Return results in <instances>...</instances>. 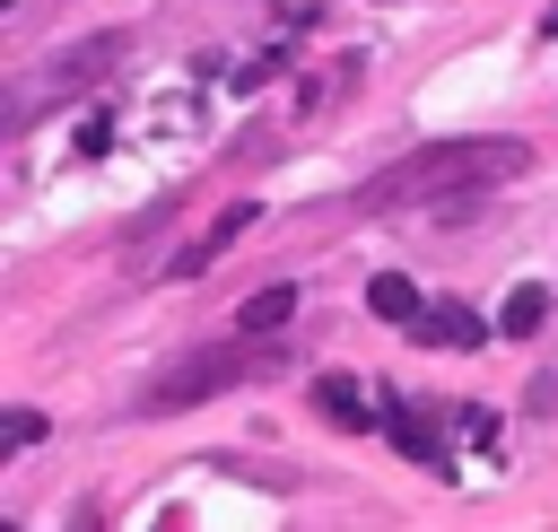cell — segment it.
Returning a JSON list of instances; mask_svg holds the SVG:
<instances>
[{"label":"cell","mask_w":558,"mask_h":532,"mask_svg":"<svg viewBox=\"0 0 558 532\" xmlns=\"http://www.w3.org/2000/svg\"><path fill=\"white\" fill-rule=\"evenodd\" d=\"M532 166V148L523 140H436V148H418V157H401V166H384L375 183H357L349 192V209L357 218H375V209H462L471 192H488V183H506V174H523Z\"/></svg>","instance_id":"cell-1"},{"label":"cell","mask_w":558,"mask_h":532,"mask_svg":"<svg viewBox=\"0 0 558 532\" xmlns=\"http://www.w3.org/2000/svg\"><path fill=\"white\" fill-rule=\"evenodd\" d=\"M270 366H279L270 340H218V349H192V358H174L166 375H148L140 410H192V401L235 392V384H253V375H270Z\"/></svg>","instance_id":"cell-2"},{"label":"cell","mask_w":558,"mask_h":532,"mask_svg":"<svg viewBox=\"0 0 558 532\" xmlns=\"http://www.w3.org/2000/svg\"><path fill=\"white\" fill-rule=\"evenodd\" d=\"M113 61H131V35H87V44L52 52V61H44V70H35L26 87H17V105H9V131H26L44 96H78V87H87V78H105Z\"/></svg>","instance_id":"cell-3"},{"label":"cell","mask_w":558,"mask_h":532,"mask_svg":"<svg viewBox=\"0 0 558 532\" xmlns=\"http://www.w3.org/2000/svg\"><path fill=\"white\" fill-rule=\"evenodd\" d=\"M410 331H418V349H480V340H488V323H480L471 305H453V297H436Z\"/></svg>","instance_id":"cell-4"},{"label":"cell","mask_w":558,"mask_h":532,"mask_svg":"<svg viewBox=\"0 0 558 532\" xmlns=\"http://www.w3.org/2000/svg\"><path fill=\"white\" fill-rule=\"evenodd\" d=\"M384 436L410 454V462H427V471H445V445H436V419L427 410H410L401 392H384Z\"/></svg>","instance_id":"cell-5"},{"label":"cell","mask_w":558,"mask_h":532,"mask_svg":"<svg viewBox=\"0 0 558 532\" xmlns=\"http://www.w3.org/2000/svg\"><path fill=\"white\" fill-rule=\"evenodd\" d=\"M288 314H296V288H288V279H262V288L235 305V340H270V331H288Z\"/></svg>","instance_id":"cell-6"},{"label":"cell","mask_w":558,"mask_h":532,"mask_svg":"<svg viewBox=\"0 0 558 532\" xmlns=\"http://www.w3.org/2000/svg\"><path fill=\"white\" fill-rule=\"evenodd\" d=\"M244 227H253V201H235V209H218V218H209V227H201V235H192V244L174 253V270H183V279H192V270H209V262H218V253H227V244H235Z\"/></svg>","instance_id":"cell-7"},{"label":"cell","mask_w":558,"mask_h":532,"mask_svg":"<svg viewBox=\"0 0 558 532\" xmlns=\"http://www.w3.org/2000/svg\"><path fill=\"white\" fill-rule=\"evenodd\" d=\"M366 305H375L384 323H418V314H427V305H418V288H410L401 270H375V279H366Z\"/></svg>","instance_id":"cell-8"},{"label":"cell","mask_w":558,"mask_h":532,"mask_svg":"<svg viewBox=\"0 0 558 532\" xmlns=\"http://www.w3.org/2000/svg\"><path fill=\"white\" fill-rule=\"evenodd\" d=\"M541 323H549V288H532V279H523V288L506 297V314H497V331H506V340H532Z\"/></svg>","instance_id":"cell-9"},{"label":"cell","mask_w":558,"mask_h":532,"mask_svg":"<svg viewBox=\"0 0 558 532\" xmlns=\"http://www.w3.org/2000/svg\"><path fill=\"white\" fill-rule=\"evenodd\" d=\"M314 401H323L331 419H349V427L366 419V401H357V384H340V375H323V384H314Z\"/></svg>","instance_id":"cell-10"},{"label":"cell","mask_w":558,"mask_h":532,"mask_svg":"<svg viewBox=\"0 0 558 532\" xmlns=\"http://www.w3.org/2000/svg\"><path fill=\"white\" fill-rule=\"evenodd\" d=\"M35 436H44V410H9V419H0V445H9V454H26Z\"/></svg>","instance_id":"cell-11"},{"label":"cell","mask_w":558,"mask_h":532,"mask_svg":"<svg viewBox=\"0 0 558 532\" xmlns=\"http://www.w3.org/2000/svg\"><path fill=\"white\" fill-rule=\"evenodd\" d=\"M105 140H113V113H87L78 122V157H105Z\"/></svg>","instance_id":"cell-12"},{"label":"cell","mask_w":558,"mask_h":532,"mask_svg":"<svg viewBox=\"0 0 558 532\" xmlns=\"http://www.w3.org/2000/svg\"><path fill=\"white\" fill-rule=\"evenodd\" d=\"M78 532H105V523H96V506H78Z\"/></svg>","instance_id":"cell-13"},{"label":"cell","mask_w":558,"mask_h":532,"mask_svg":"<svg viewBox=\"0 0 558 532\" xmlns=\"http://www.w3.org/2000/svg\"><path fill=\"white\" fill-rule=\"evenodd\" d=\"M541 26H549V35H558V9H549V17H541Z\"/></svg>","instance_id":"cell-14"},{"label":"cell","mask_w":558,"mask_h":532,"mask_svg":"<svg viewBox=\"0 0 558 532\" xmlns=\"http://www.w3.org/2000/svg\"><path fill=\"white\" fill-rule=\"evenodd\" d=\"M9 532H17V523H9Z\"/></svg>","instance_id":"cell-15"}]
</instances>
